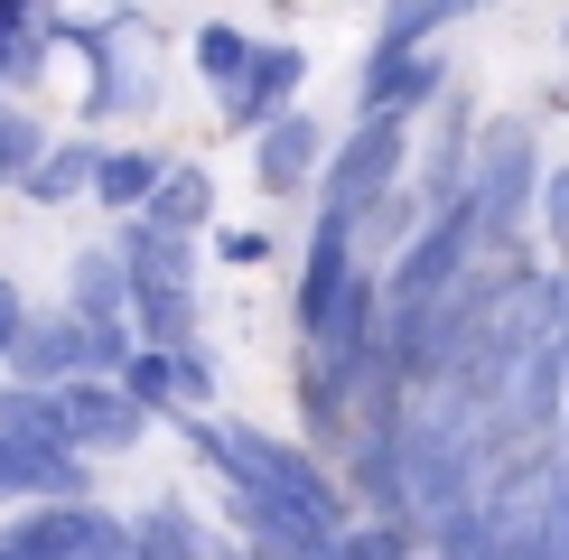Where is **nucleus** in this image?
I'll list each match as a JSON object with an SVG mask.
<instances>
[{"instance_id":"f257e3e1","label":"nucleus","mask_w":569,"mask_h":560,"mask_svg":"<svg viewBox=\"0 0 569 560\" xmlns=\"http://www.w3.org/2000/svg\"><path fill=\"white\" fill-rule=\"evenodd\" d=\"M206 449H216V458L233 467V477L252 486V504H280L290 523H308V532H318V542H346V513H337L327 477H318V467H308L299 449H271L262 430H216Z\"/></svg>"},{"instance_id":"f03ea898","label":"nucleus","mask_w":569,"mask_h":560,"mask_svg":"<svg viewBox=\"0 0 569 560\" xmlns=\"http://www.w3.org/2000/svg\"><path fill=\"white\" fill-rule=\"evenodd\" d=\"M122 271H131V290H140L150 337H159V346H187V271H178V233H150V224H140L131 252H122Z\"/></svg>"},{"instance_id":"7ed1b4c3","label":"nucleus","mask_w":569,"mask_h":560,"mask_svg":"<svg viewBox=\"0 0 569 560\" xmlns=\"http://www.w3.org/2000/svg\"><path fill=\"white\" fill-rule=\"evenodd\" d=\"M392 169H401V112H373V122L355 131V150H346L337 187H327V216H337V224H355V216H365V206L392 187Z\"/></svg>"},{"instance_id":"20e7f679","label":"nucleus","mask_w":569,"mask_h":560,"mask_svg":"<svg viewBox=\"0 0 569 560\" xmlns=\"http://www.w3.org/2000/svg\"><path fill=\"white\" fill-rule=\"evenodd\" d=\"M47 420H57L66 449H76V439L84 449H122V439L140 430V411L122 402V392H103V383H57L47 392Z\"/></svg>"},{"instance_id":"39448f33","label":"nucleus","mask_w":569,"mask_h":560,"mask_svg":"<svg viewBox=\"0 0 569 560\" xmlns=\"http://www.w3.org/2000/svg\"><path fill=\"white\" fill-rule=\"evenodd\" d=\"M477 206L467 216H495L505 224L513 206H523V187H532V140H523V122H495V140H486V159H477Z\"/></svg>"},{"instance_id":"423d86ee","label":"nucleus","mask_w":569,"mask_h":560,"mask_svg":"<svg viewBox=\"0 0 569 560\" xmlns=\"http://www.w3.org/2000/svg\"><path fill=\"white\" fill-rule=\"evenodd\" d=\"M290 84H299V47L252 57V66H243V93H233V122H271V112L290 103Z\"/></svg>"},{"instance_id":"0eeeda50","label":"nucleus","mask_w":569,"mask_h":560,"mask_svg":"<svg viewBox=\"0 0 569 560\" xmlns=\"http://www.w3.org/2000/svg\"><path fill=\"white\" fill-rule=\"evenodd\" d=\"M308 159H318V122H299V112H280L262 131V187H299Z\"/></svg>"},{"instance_id":"6e6552de","label":"nucleus","mask_w":569,"mask_h":560,"mask_svg":"<svg viewBox=\"0 0 569 560\" xmlns=\"http://www.w3.org/2000/svg\"><path fill=\"white\" fill-rule=\"evenodd\" d=\"M10 356H19V373H38V383H47V373H76V364H84V327H57V318H47V327H19Z\"/></svg>"},{"instance_id":"1a4fd4ad","label":"nucleus","mask_w":569,"mask_h":560,"mask_svg":"<svg viewBox=\"0 0 569 560\" xmlns=\"http://www.w3.org/2000/svg\"><path fill=\"white\" fill-rule=\"evenodd\" d=\"M430 84H439V76H430V57H420V66H411V57H373V76H365V103H373V112H401L411 93H430Z\"/></svg>"},{"instance_id":"9d476101","label":"nucleus","mask_w":569,"mask_h":560,"mask_svg":"<svg viewBox=\"0 0 569 560\" xmlns=\"http://www.w3.org/2000/svg\"><path fill=\"white\" fill-rule=\"evenodd\" d=\"M150 197H159L150 233H187V224H206V216H216V187H206V178H169V187H150Z\"/></svg>"},{"instance_id":"9b49d317","label":"nucleus","mask_w":569,"mask_h":560,"mask_svg":"<svg viewBox=\"0 0 569 560\" xmlns=\"http://www.w3.org/2000/svg\"><path fill=\"white\" fill-rule=\"evenodd\" d=\"M93 187H103L112 206H150V187H159V159H140V150H122V159H93Z\"/></svg>"},{"instance_id":"f8f14e48","label":"nucleus","mask_w":569,"mask_h":560,"mask_svg":"<svg viewBox=\"0 0 569 560\" xmlns=\"http://www.w3.org/2000/svg\"><path fill=\"white\" fill-rule=\"evenodd\" d=\"M448 10H458V0H401V10H392V29H383V57H411V47L430 38Z\"/></svg>"},{"instance_id":"ddd939ff","label":"nucleus","mask_w":569,"mask_h":560,"mask_svg":"<svg viewBox=\"0 0 569 560\" xmlns=\"http://www.w3.org/2000/svg\"><path fill=\"white\" fill-rule=\"evenodd\" d=\"M197 66H206L216 84H243L252 57H243V38H233V29H206V38H197Z\"/></svg>"},{"instance_id":"4468645a","label":"nucleus","mask_w":569,"mask_h":560,"mask_svg":"<svg viewBox=\"0 0 569 560\" xmlns=\"http://www.w3.org/2000/svg\"><path fill=\"white\" fill-rule=\"evenodd\" d=\"M84 169H93L84 150H57L47 169H19V178H29V197H66V187H84Z\"/></svg>"},{"instance_id":"2eb2a0df","label":"nucleus","mask_w":569,"mask_h":560,"mask_svg":"<svg viewBox=\"0 0 569 560\" xmlns=\"http://www.w3.org/2000/svg\"><path fill=\"white\" fill-rule=\"evenodd\" d=\"M112 290H122V271H112V262H84V271H76V299H84V318H93V327L112 318Z\"/></svg>"},{"instance_id":"dca6fc26","label":"nucleus","mask_w":569,"mask_h":560,"mask_svg":"<svg viewBox=\"0 0 569 560\" xmlns=\"http://www.w3.org/2000/svg\"><path fill=\"white\" fill-rule=\"evenodd\" d=\"M337 560H401V551L383 542V532H355V542H337Z\"/></svg>"},{"instance_id":"f3484780","label":"nucleus","mask_w":569,"mask_h":560,"mask_svg":"<svg viewBox=\"0 0 569 560\" xmlns=\"http://www.w3.org/2000/svg\"><path fill=\"white\" fill-rule=\"evenodd\" d=\"M551 233H560V243H569V169L551 178Z\"/></svg>"},{"instance_id":"a211bd4d","label":"nucleus","mask_w":569,"mask_h":560,"mask_svg":"<svg viewBox=\"0 0 569 560\" xmlns=\"http://www.w3.org/2000/svg\"><path fill=\"white\" fill-rule=\"evenodd\" d=\"M10 337H19V299L0 290V356H10Z\"/></svg>"},{"instance_id":"6ab92c4d","label":"nucleus","mask_w":569,"mask_h":560,"mask_svg":"<svg viewBox=\"0 0 569 560\" xmlns=\"http://www.w3.org/2000/svg\"><path fill=\"white\" fill-rule=\"evenodd\" d=\"M38 10V0H0V29H19V19H29Z\"/></svg>"},{"instance_id":"aec40b11","label":"nucleus","mask_w":569,"mask_h":560,"mask_svg":"<svg viewBox=\"0 0 569 560\" xmlns=\"http://www.w3.org/2000/svg\"><path fill=\"white\" fill-rule=\"evenodd\" d=\"M0 486H10V449H0Z\"/></svg>"},{"instance_id":"412c9836","label":"nucleus","mask_w":569,"mask_h":560,"mask_svg":"<svg viewBox=\"0 0 569 560\" xmlns=\"http://www.w3.org/2000/svg\"><path fill=\"white\" fill-rule=\"evenodd\" d=\"M0 57H10V29H0Z\"/></svg>"},{"instance_id":"4be33fe9","label":"nucleus","mask_w":569,"mask_h":560,"mask_svg":"<svg viewBox=\"0 0 569 560\" xmlns=\"http://www.w3.org/2000/svg\"><path fill=\"white\" fill-rule=\"evenodd\" d=\"M560 318H569V290H560Z\"/></svg>"}]
</instances>
